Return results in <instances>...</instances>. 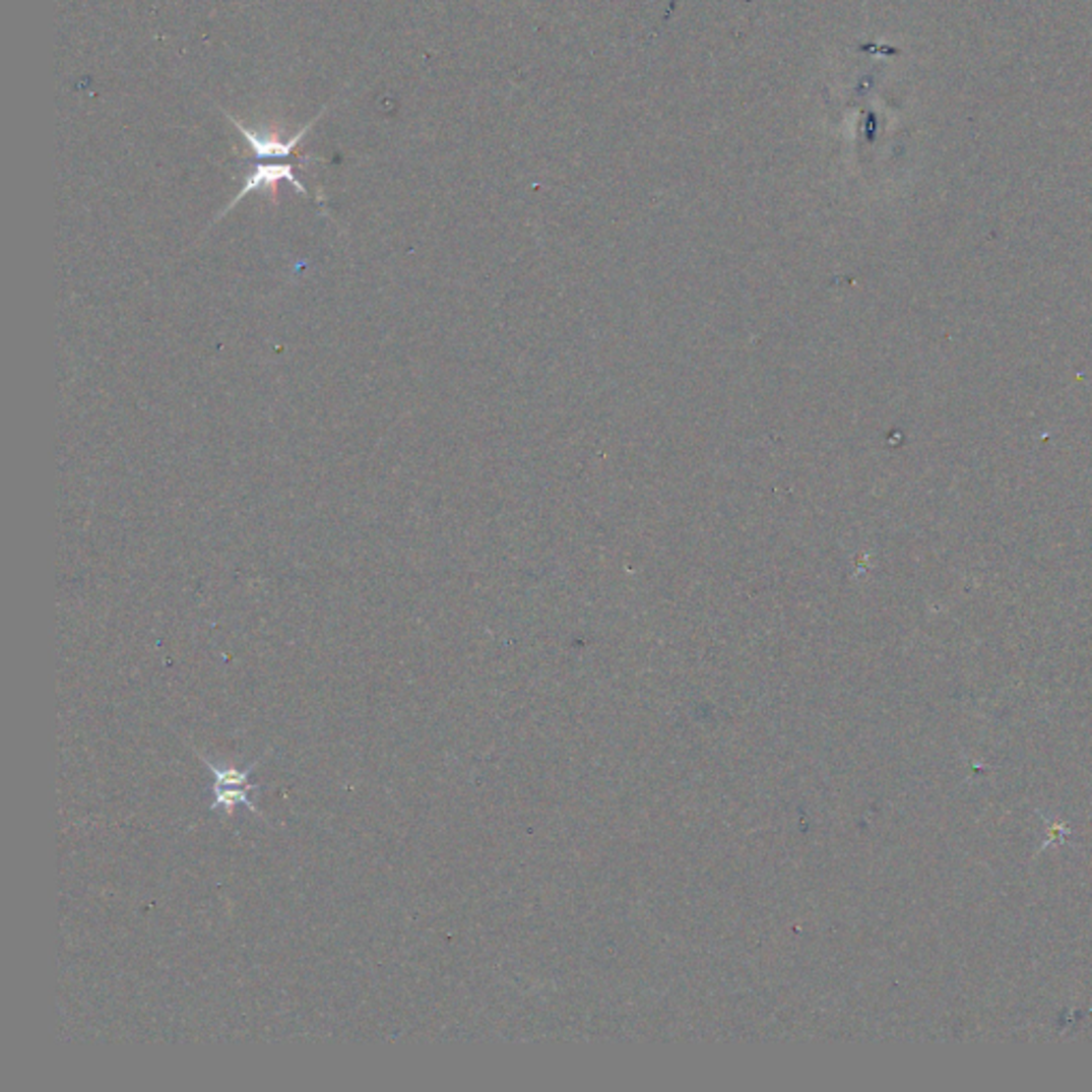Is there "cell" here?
I'll list each match as a JSON object with an SVG mask.
<instances>
[{
	"label": "cell",
	"mask_w": 1092,
	"mask_h": 1092,
	"mask_svg": "<svg viewBox=\"0 0 1092 1092\" xmlns=\"http://www.w3.org/2000/svg\"><path fill=\"white\" fill-rule=\"evenodd\" d=\"M318 120V118H316ZM316 120H312L307 126H303L297 135H292L290 139H280L278 135H261V133H254L250 128H246L243 124H239V120L230 118V122L235 124L237 131L243 135V139L248 141L254 157L256 159H285L290 157L294 152V148L299 146V141L303 139V135L310 131V128L316 124Z\"/></svg>",
	"instance_id": "7a4b0ae2"
},
{
	"label": "cell",
	"mask_w": 1092,
	"mask_h": 1092,
	"mask_svg": "<svg viewBox=\"0 0 1092 1092\" xmlns=\"http://www.w3.org/2000/svg\"><path fill=\"white\" fill-rule=\"evenodd\" d=\"M282 179H287V182H290L299 192H307V190L303 188V184L299 182V179L294 177L290 164H256V169H254V171L248 175V179H246V186H243V188L239 190V195L235 197L233 203L228 205V210H230V208H235V203H237L239 199L246 197L248 192L263 190V188L276 190L278 182H282Z\"/></svg>",
	"instance_id": "3957f363"
},
{
	"label": "cell",
	"mask_w": 1092,
	"mask_h": 1092,
	"mask_svg": "<svg viewBox=\"0 0 1092 1092\" xmlns=\"http://www.w3.org/2000/svg\"><path fill=\"white\" fill-rule=\"evenodd\" d=\"M197 755L214 775V803L210 806L212 811H221L226 817H230L235 813V808L246 806L252 813H259V806L250 801L248 794L256 788L250 783V775L263 760H254L246 768H237V766L212 762L210 757H205L201 751H197Z\"/></svg>",
	"instance_id": "6da1fadb"
}]
</instances>
